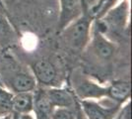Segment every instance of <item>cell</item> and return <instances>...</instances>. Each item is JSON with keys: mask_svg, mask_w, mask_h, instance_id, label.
Wrapping results in <instances>:
<instances>
[{"mask_svg": "<svg viewBox=\"0 0 132 119\" xmlns=\"http://www.w3.org/2000/svg\"><path fill=\"white\" fill-rule=\"evenodd\" d=\"M0 78L12 93L34 91L37 88L33 74L5 53L0 54Z\"/></svg>", "mask_w": 132, "mask_h": 119, "instance_id": "obj_1", "label": "cell"}, {"mask_svg": "<svg viewBox=\"0 0 132 119\" xmlns=\"http://www.w3.org/2000/svg\"><path fill=\"white\" fill-rule=\"evenodd\" d=\"M93 17L87 12H84L80 17L69 24L59 34L66 47L74 53H81L91 39Z\"/></svg>", "mask_w": 132, "mask_h": 119, "instance_id": "obj_2", "label": "cell"}, {"mask_svg": "<svg viewBox=\"0 0 132 119\" xmlns=\"http://www.w3.org/2000/svg\"><path fill=\"white\" fill-rule=\"evenodd\" d=\"M85 119H114L122 105H104L97 100H78Z\"/></svg>", "mask_w": 132, "mask_h": 119, "instance_id": "obj_3", "label": "cell"}, {"mask_svg": "<svg viewBox=\"0 0 132 119\" xmlns=\"http://www.w3.org/2000/svg\"><path fill=\"white\" fill-rule=\"evenodd\" d=\"M60 12L57 24V33L62 32L73 21L80 17L87 9L80 0H59Z\"/></svg>", "mask_w": 132, "mask_h": 119, "instance_id": "obj_4", "label": "cell"}, {"mask_svg": "<svg viewBox=\"0 0 132 119\" xmlns=\"http://www.w3.org/2000/svg\"><path fill=\"white\" fill-rule=\"evenodd\" d=\"M31 73L37 83L44 87H52L57 79V71L55 66L48 60H38L32 65Z\"/></svg>", "mask_w": 132, "mask_h": 119, "instance_id": "obj_5", "label": "cell"}, {"mask_svg": "<svg viewBox=\"0 0 132 119\" xmlns=\"http://www.w3.org/2000/svg\"><path fill=\"white\" fill-rule=\"evenodd\" d=\"M90 41L93 53L100 59V61L109 62L113 58L116 52V45L110 39H108L100 29L94 31L92 39H90Z\"/></svg>", "mask_w": 132, "mask_h": 119, "instance_id": "obj_6", "label": "cell"}, {"mask_svg": "<svg viewBox=\"0 0 132 119\" xmlns=\"http://www.w3.org/2000/svg\"><path fill=\"white\" fill-rule=\"evenodd\" d=\"M78 100H98L108 97V85L103 86L88 79H83L75 85Z\"/></svg>", "mask_w": 132, "mask_h": 119, "instance_id": "obj_7", "label": "cell"}, {"mask_svg": "<svg viewBox=\"0 0 132 119\" xmlns=\"http://www.w3.org/2000/svg\"><path fill=\"white\" fill-rule=\"evenodd\" d=\"M33 95L34 103L32 112H34L35 119H51L54 107L47 97L45 88H36L33 91Z\"/></svg>", "mask_w": 132, "mask_h": 119, "instance_id": "obj_8", "label": "cell"}, {"mask_svg": "<svg viewBox=\"0 0 132 119\" xmlns=\"http://www.w3.org/2000/svg\"><path fill=\"white\" fill-rule=\"evenodd\" d=\"M128 4L126 0L121 1L105 13L102 18H105V27L113 30H122L125 28L128 17Z\"/></svg>", "mask_w": 132, "mask_h": 119, "instance_id": "obj_9", "label": "cell"}, {"mask_svg": "<svg viewBox=\"0 0 132 119\" xmlns=\"http://www.w3.org/2000/svg\"><path fill=\"white\" fill-rule=\"evenodd\" d=\"M45 91L47 97L50 98L51 104L54 108L64 107V108H74L76 105L77 99L74 96L71 91L62 87H45Z\"/></svg>", "mask_w": 132, "mask_h": 119, "instance_id": "obj_10", "label": "cell"}, {"mask_svg": "<svg viewBox=\"0 0 132 119\" xmlns=\"http://www.w3.org/2000/svg\"><path fill=\"white\" fill-rule=\"evenodd\" d=\"M131 94V85L129 80H114L108 85V97L116 104L123 105L129 101Z\"/></svg>", "mask_w": 132, "mask_h": 119, "instance_id": "obj_11", "label": "cell"}, {"mask_svg": "<svg viewBox=\"0 0 132 119\" xmlns=\"http://www.w3.org/2000/svg\"><path fill=\"white\" fill-rule=\"evenodd\" d=\"M34 95L33 91H23L13 93L12 111L13 113L21 114L32 113L33 111Z\"/></svg>", "mask_w": 132, "mask_h": 119, "instance_id": "obj_12", "label": "cell"}, {"mask_svg": "<svg viewBox=\"0 0 132 119\" xmlns=\"http://www.w3.org/2000/svg\"><path fill=\"white\" fill-rule=\"evenodd\" d=\"M16 35L10 25L9 21L5 17L4 13L0 9V46L6 47L14 42Z\"/></svg>", "mask_w": 132, "mask_h": 119, "instance_id": "obj_13", "label": "cell"}, {"mask_svg": "<svg viewBox=\"0 0 132 119\" xmlns=\"http://www.w3.org/2000/svg\"><path fill=\"white\" fill-rule=\"evenodd\" d=\"M12 97L13 93L10 90L0 86V116L12 114Z\"/></svg>", "mask_w": 132, "mask_h": 119, "instance_id": "obj_14", "label": "cell"}, {"mask_svg": "<svg viewBox=\"0 0 132 119\" xmlns=\"http://www.w3.org/2000/svg\"><path fill=\"white\" fill-rule=\"evenodd\" d=\"M51 119H76V105L74 108H54Z\"/></svg>", "mask_w": 132, "mask_h": 119, "instance_id": "obj_15", "label": "cell"}, {"mask_svg": "<svg viewBox=\"0 0 132 119\" xmlns=\"http://www.w3.org/2000/svg\"><path fill=\"white\" fill-rule=\"evenodd\" d=\"M117 2H118V0H102L101 4H99L95 8L93 12L94 15L98 19H101L110 9L114 7L117 4Z\"/></svg>", "mask_w": 132, "mask_h": 119, "instance_id": "obj_16", "label": "cell"}, {"mask_svg": "<svg viewBox=\"0 0 132 119\" xmlns=\"http://www.w3.org/2000/svg\"><path fill=\"white\" fill-rule=\"evenodd\" d=\"M76 119H85L82 110H81V107H80V104L78 102V99L76 102Z\"/></svg>", "mask_w": 132, "mask_h": 119, "instance_id": "obj_17", "label": "cell"}, {"mask_svg": "<svg viewBox=\"0 0 132 119\" xmlns=\"http://www.w3.org/2000/svg\"><path fill=\"white\" fill-rule=\"evenodd\" d=\"M19 119H35V117L31 113H27V114H21V115H19Z\"/></svg>", "mask_w": 132, "mask_h": 119, "instance_id": "obj_18", "label": "cell"}, {"mask_svg": "<svg viewBox=\"0 0 132 119\" xmlns=\"http://www.w3.org/2000/svg\"><path fill=\"white\" fill-rule=\"evenodd\" d=\"M11 118H12V114L5 115V116H0V119H11Z\"/></svg>", "mask_w": 132, "mask_h": 119, "instance_id": "obj_19", "label": "cell"}, {"mask_svg": "<svg viewBox=\"0 0 132 119\" xmlns=\"http://www.w3.org/2000/svg\"><path fill=\"white\" fill-rule=\"evenodd\" d=\"M11 119H19V114L12 113V118Z\"/></svg>", "mask_w": 132, "mask_h": 119, "instance_id": "obj_20", "label": "cell"}, {"mask_svg": "<svg viewBox=\"0 0 132 119\" xmlns=\"http://www.w3.org/2000/svg\"><path fill=\"white\" fill-rule=\"evenodd\" d=\"M80 1L82 2V4H83V5H84V7L86 8V3H85V0H80Z\"/></svg>", "mask_w": 132, "mask_h": 119, "instance_id": "obj_21", "label": "cell"}, {"mask_svg": "<svg viewBox=\"0 0 132 119\" xmlns=\"http://www.w3.org/2000/svg\"><path fill=\"white\" fill-rule=\"evenodd\" d=\"M3 8V4H2V1L0 0V9H2Z\"/></svg>", "mask_w": 132, "mask_h": 119, "instance_id": "obj_22", "label": "cell"}]
</instances>
